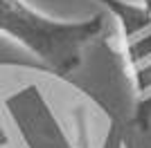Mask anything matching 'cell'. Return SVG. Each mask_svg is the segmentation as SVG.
Wrapping results in <instances>:
<instances>
[{"instance_id":"obj_1","label":"cell","mask_w":151,"mask_h":148,"mask_svg":"<svg viewBox=\"0 0 151 148\" xmlns=\"http://www.w3.org/2000/svg\"><path fill=\"white\" fill-rule=\"evenodd\" d=\"M108 31V14L83 20H59L25 0H0V34L27 49L41 68L68 81L83 56Z\"/></svg>"},{"instance_id":"obj_2","label":"cell","mask_w":151,"mask_h":148,"mask_svg":"<svg viewBox=\"0 0 151 148\" xmlns=\"http://www.w3.org/2000/svg\"><path fill=\"white\" fill-rule=\"evenodd\" d=\"M5 110L16 123L27 148H95L88 121L77 112L75 139L63 130L50 101L38 85H23L5 99Z\"/></svg>"},{"instance_id":"obj_3","label":"cell","mask_w":151,"mask_h":148,"mask_svg":"<svg viewBox=\"0 0 151 148\" xmlns=\"http://www.w3.org/2000/svg\"><path fill=\"white\" fill-rule=\"evenodd\" d=\"M117 25L124 63L140 112L151 108V0H97Z\"/></svg>"},{"instance_id":"obj_4","label":"cell","mask_w":151,"mask_h":148,"mask_svg":"<svg viewBox=\"0 0 151 148\" xmlns=\"http://www.w3.org/2000/svg\"><path fill=\"white\" fill-rule=\"evenodd\" d=\"M7 142V137H5V132H2V128H0V146Z\"/></svg>"}]
</instances>
